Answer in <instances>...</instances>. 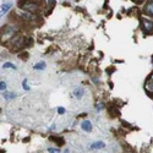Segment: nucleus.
I'll use <instances>...</instances> for the list:
<instances>
[{
  "instance_id": "obj_1",
  "label": "nucleus",
  "mask_w": 153,
  "mask_h": 153,
  "mask_svg": "<svg viewBox=\"0 0 153 153\" xmlns=\"http://www.w3.org/2000/svg\"><path fill=\"white\" fill-rule=\"evenodd\" d=\"M20 7H22V9H25V10H28V12H34L38 9V5L34 4V3H31V1H26L24 4L21 3Z\"/></svg>"
},
{
  "instance_id": "obj_2",
  "label": "nucleus",
  "mask_w": 153,
  "mask_h": 153,
  "mask_svg": "<svg viewBox=\"0 0 153 153\" xmlns=\"http://www.w3.org/2000/svg\"><path fill=\"white\" fill-rule=\"evenodd\" d=\"M142 21V27L146 32H152L153 31V22L149 21V20H146V19H141Z\"/></svg>"
},
{
  "instance_id": "obj_3",
  "label": "nucleus",
  "mask_w": 153,
  "mask_h": 153,
  "mask_svg": "<svg viewBox=\"0 0 153 153\" xmlns=\"http://www.w3.org/2000/svg\"><path fill=\"white\" fill-rule=\"evenodd\" d=\"M81 127H82L83 131H86V132H91L92 131V124H91L89 120H83L81 122Z\"/></svg>"
},
{
  "instance_id": "obj_4",
  "label": "nucleus",
  "mask_w": 153,
  "mask_h": 153,
  "mask_svg": "<svg viewBox=\"0 0 153 153\" xmlns=\"http://www.w3.org/2000/svg\"><path fill=\"white\" fill-rule=\"evenodd\" d=\"M11 7H12V4H11V3H4V4L1 5V9H0V10H1V16H4V15L11 9Z\"/></svg>"
},
{
  "instance_id": "obj_5",
  "label": "nucleus",
  "mask_w": 153,
  "mask_h": 153,
  "mask_svg": "<svg viewBox=\"0 0 153 153\" xmlns=\"http://www.w3.org/2000/svg\"><path fill=\"white\" fill-rule=\"evenodd\" d=\"M146 89L148 92H153V74L149 76L147 82H146Z\"/></svg>"
},
{
  "instance_id": "obj_6",
  "label": "nucleus",
  "mask_w": 153,
  "mask_h": 153,
  "mask_svg": "<svg viewBox=\"0 0 153 153\" xmlns=\"http://www.w3.org/2000/svg\"><path fill=\"white\" fill-rule=\"evenodd\" d=\"M144 12H146L147 15H151V16H153V1H149L146 7H144Z\"/></svg>"
},
{
  "instance_id": "obj_7",
  "label": "nucleus",
  "mask_w": 153,
  "mask_h": 153,
  "mask_svg": "<svg viewBox=\"0 0 153 153\" xmlns=\"http://www.w3.org/2000/svg\"><path fill=\"white\" fill-rule=\"evenodd\" d=\"M105 146V143L104 142H102V141H97V142H94V143H92L91 144V149H96V148H103Z\"/></svg>"
},
{
  "instance_id": "obj_8",
  "label": "nucleus",
  "mask_w": 153,
  "mask_h": 153,
  "mask_svg": "<svg viewBox=\"0 0 153 153\" xmlns=\"http://www.w3.org/2000/svg\"><path fill=\"white\" fill-rule=\"evenodd\" d=\"M21 16L24 17V19H27V20H34L36 16L32 14V12H28V11H24V12H21Z\"/></svg>"
},
{
  "instance_id": "obj_9",
  "label": "nucleus",
  "mask_w": 153,
  "mask_h": 153,
  "mask_svg": "<svg viewBox=\"0 0 153 153\" xmlns=\"http://www.w3.org/2000/svg\"><path fill=\"white\" fill-rule=\"evenodd\" d=\"M74 96L77 98V99H81L82 96H83V89H82V88H76V89L74 91Z\"/></svg>"
},
{
  "instance_id": "obj_10",
  "label": "nucleus",
  "mask_w": 153,
  "mask_h": 153,
  "mask_svg": "<svg viewBox=\"0 0 153 153\" xmlns=\"http://www.w3.org/2000/svg\"><path fill=\"white\" fill-rule=\"evenodd\" d=\"M3 96H4L5 99H12V98L16 97V94H15V93H11V92H4Z\"/></svg>"
},
{
  "instance_id": "obj_11",
  "label": "nucleus",
  "mask_w": 153,
  "mask_h": 153,
  "mask_svg": "<svg viewBox=\"0 0 153 153\" xmlns=\"http://www.w3.org/2000/svg\"><path fill=\"white\" fill-rule=\"evenodd\" d=\"M36 70H43V69H45V63H38L33 66Z\"/></svg>"
},
{
  "instance_id": "obj_12",
  "label": "nucleus",
  "mask_w": 153,
  "mask_h": 153,
  "mask_svg": "<svg viewBox=\"0 0 153 153\" xmlns=\"http://www.w3.org/2000/svg\"><path fill=\"white\" fill-rule=\"evenodd\" d=\"M3 67L4 69H12V70H16V66H15L14 64H11V63H5L3 65Z\"/></svg>"
},
{
  "instance_id": "obj_13",
  "label": "nucleus",
  "mask_w": 153,
  "mask_h": 153,
  "mask_svg": "<svg viewBox=\"0 0 153 153\" xmlns=\"http://www.w3.org/2000/svg\"><path fill=\"white\" fill-rule=\"evenodd\" d=\"M50 140H53V141H55V142H58L59 144H63V143H64L63 139H60V137H55V136H51V137H50Z\"/></svg>"
},
{
  "instance_id": "obj_14",
  "label": "nucleus",
  "mask_w": 153,
  "mask_h": 153,
  "mask_svg": "<svg viewBox=\"0 0 153 153\" xmlns=\"http://www.w3.org/2000/svg\"><path fill=\"white\" fill-rule=\"evenodd\" d=\"M0 89H1L3 93H4V92H6V83H5V81L0 82Z\"/></svg>"
},
{
  "instance_id": "obj_15",
  "label": "nucleus",
  "mask_w": 153,
  "mask_h": 153,
  "mask_svg": "<svg viewBox=\"0 0 153 153\" xmlns=\"http://www.w3.org/2000/svg\"><path fill=\"white\" fill-rule=\"evenodd\" d=\"M49 153H60V151L58 148H48Z\"/></svg>"
},
{
  "instance_id": "obj_16",
  "label": "nucleus",
  "mask_w": 153,
  "mask_h": 153,
  "mask_svg": "<svg viewBox=\"0 0 153 153\" xmlns=\"http://www.w3.org/2000/svg\"><path fill=\"white\" fill-rule=\"evenodd\" d=\"M58 113L59 114H65V108H63V107H59V108H58Z\"/></svg>"
},
{
  "instance_id": "obj_17",
  "label": "nucleus",
  "mask_w": 153,
  "mask_h": 153,
  "mask_svg": "<svg viewBox=\"0 0 153 153\" xmlns=\"http://www.w3.org/2000/svg\"><path fill=\"white\" fill-rule=\"evenodd\" d=\"M24 88H25L26 91H28V89H29V88H28V85H27V80H25V81H24Z\"/></svg>"
},
{
  "instance_id": "obj_18",
  "label": "nucleus",
  "mask_w": 153,
  "mask_h": 153,
  "mask_svg": "<svg viewBox=\"0 0 153 153\" xmlns=\"http://www.w3.org/2000/svg\"><path fill=\"white\" fill-rule=\"evenodd\" d=\"M64 153H70V151H69V149H65V152Z\"/></svg>"
}]
</instances>
